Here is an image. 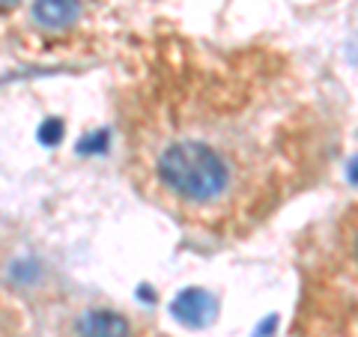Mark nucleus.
Segmentation results:
<instances>
[{"label": "nucleus", "instance_id": "7ed1b4c3", "mask_svg": "<svg viewBox=\"0 0 358 337\" xmlns=\"http://www.w3.org/2000/svg\"><path fill=\"white\" fill-rule=\"evenodd\" d=\"M75 337H134L131 322L117 310L90 308L75 322Z\"/></svg>", "mask_w": 358, "mask_h": 337}, {"label": "nucleus", "instance_id": "f257e3e1", "mask_svg": "<svg viewBox=\"0 0 358 337\" xmlns=\"http://www.w3.org/2000/svg\"><path fill=\"white\" fill-rule=\"evenodd\" d=\"M129 173L176 221L242 236L322 173L334 122L278 51L164 45L120 102Z\"/></svg>", "mask_w": 358, "mask_h": 337}, {"label": "nucleus", "instance_id": "423d86ee", "mask_svg": "<svg viewBox=\"0 0 358 337\" xmlns=\"http://www.w3.org/2000/svg\"><path fill=\"white\" fill-rule=\"evenodd\" d=\"M3 6L9 9V6H15V0H3Z\"/></svg>", "mask_w": 358, "mask_h": 337}, {"label": "nucleus", "instance_id": "39448f33", "mask_svg": "<svg viewBox=\"0 0 358 337\" xmlns=\"http://www.w3.org/2000/svg\"><path fill=\"white\" fill-rule=\"evenodd\" d=\"M173 310L179 320L197 325V322H203V313L209 310V296L203 289H185V293L173 301Z\"/></svg>", "mask_w": 358, "mask_h": 337}, {"label": "nucleus", "instance_id": "20e7f679", "mask_svg": "<svg viewBox=\"0 0 358 337\" xmlns=\"http://www.w3.org/2000/svg\"><path fill=\"white\" fill-rule=\"evenodd\" d=\"M338 251H341L343 266L350 268V275L358 278V206H352L341 221V227H338Z\"/></svg>", "mask_w": 358, "mask_h": 337}, {"label": "nucleus", "instance_id": "f03ea898", "mask_svg": "<svg viewBox=\"0 0 358 337\" xmlns=\"http://www.w3.org/2000/svg\"><path fill=\"white\" fill-rule=\"evenodd\" d=\"M81 0H33V24L45 33H60L69 30L81 21Z\"/></svg>", "mask_w": 358, "mask_h": 337}]
</instances>
